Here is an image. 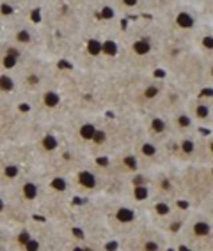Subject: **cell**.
Segmentation results:
<instances>
[{
  "label": "cell",
  "instance_id": "obj_1",
  "mask_svg": "<svg viewBox=\"0 0 213 251\" xmlns=\"http://www.w3.org/2000/svg\"><path fill=\"white\" fill-rule=\"evenodd\" d=\"M163 41L165 32L156 25H137L124 36V45H121L122 58L139 71L153 69L162 55Z\"/></svg>",
  "mask_w": 213,
  "mask_h": 251
},
{
  "label": "cell",
  "instance_id": "obj_2",
  "mask_svg": "<svg viewBox=\"0 0 213 251\" xmlns=\"http://www.w3.org/2000/svg\"><path fill=\"white\" fill-rule=\"evenodd\" d=\"M66 177L73 197L84 198L87 202H96L109 197H121L122 184L100 172L89 159H84Z\"/></svg>",
  "mask_w": 213,
  "mask_h": 251
},
{
  "label": "cell",
  "instance_id": "obj_3",
  "mask_svg": "<svg viewBox=\"0 0 213 251\" xmlns=\"http://www.w3.org/2000/svg\"><path fill=\"white\" fill-rule=\"evenodd\" d=\"M182 202L192 211H212V166L192 165L180 168Z\"/></svg>",
  "mask_w": 213,
  "mask_h": 251
},
{
  "label": "cell",
  "instance_id": "obj_4",
  "mask_svg": "<svg viewBox=\"0 0 213 251\" xmlns=\"http://www.w3.org/2000/svg\"><path fill=\"white\" fill-rule=\"evenodd\" d=\"M4 191L20 211L29 218H36L41 214L45 202V174L34 165L29 166L25 174Z\"/></svg>",
  "mask_w": 213,
  "mask_h": 251
},
{
  "label": "cell",
  "instance_id": "obj_5",
  "mask_svg": "<svg viewBox=\"0 0 213 251\" xmlns=\"http://www.w3.org/2000/svg\"><path fill=\"white\" fill-rule=\"evenodd\" d=\"M182 251L213 250V218L212 211H190L178 235L174 246Z\"/></svg>",
  "mask_w": 213,
  "mask_h": 251
},
{
  "label": "cell",
  "instance_id": "obj_6",
  "mask_svg": "<svg viewBox=\"0 0 213 251\" xmlns=\"http://www.w3.org/2000/svg\"><path fill=\"white\" fill-rule=\"evenodd\" d=\"M118 250L119 251H174V248L171 246V242L165 239V235L150 220H146L132 233H128L126 237L118 242Z\"/></svg>",
  "mask_w": 213,
  "mask_h": 251
},
{
  "label": "cell",
  "instance_id": "obj_7",
  "mask_svg": "<svg viewBox=\"0 0 213 251\" xmlns=\"http://www.w3.org/2000/svg\"><path fill=\"white\" fill-rule=\"evenodd\" d=\"M150 202L183 203L180 186V168L169 165L151 172V200ZM185 205V203H183Z\"/></svg>",
  "mask_w": 213,
  "mask_h": 251
},
{
  "label": "cell",
  "instance_id": "obj_8",
  "mask_svg": "<svg viewBox=\"0 0 213 251\" xmlns=\"http://www.w3.org/2000/svg\"><path fill=\"white\" fill-rule=\"evenodd\" d=\"M132 151L137 156V159H139L144 172H154L171 165L165 144H160V142H154L151 138H146L141 133H137L135 140L132 142Z\"/></svg>",
  "mask_w": 213,
  "mask_h": 251
},
{
  "label": "cell",
  "instance_id": "obj_9",
  "mask_svg": "<svg viewBox=\"0 0 213 251\" xmlns=\"http://www.w3.org/2000/svg\"><path fill=\"white\" fill-rule=\"evenodd\" d=\"M32 166L27 147L18 151L13 147H0V189H7Z\"/></svg>",
  "mask_w": 213,
  "mask_h": 251
},
{
  "label": "cell",
  "instance_id": "obj_10",
  "mask_svg": "<svg viewBox=\"0 0 213 251\" xmlns=\"http://www.w3.org/2000/svg\"><path fill=\"white\" fill-rule=\"evenodd\" d=\"M165 89H167V85H165V81L162 78H141V80L135 81V87H133L132 92L124 94V99L133 106L153 112L156 104H158L160 98L165 92Z\"/></svg>",
  "mask_w": 213,
  "mask_h": 251
},
{
  "label": "cell",
  "instance_id": "obj_11",
  "mask_svg": "<svg viewBox=\"0 0 213 251\" xmlns=\"http://www.w3.org/2000/svg\"><path fill=\"white\" fill-rule=\"evenodd\" d=\"M64 103H66V98L55 87H46V89L30 96V99H29L32 113H41V115H55V113H59L64 108Z\"/></svg>",
  "mask_w": 213,
  "mask_h": 251
},
{
  "label": "cell",
  "instance_id": "obj_12",
  "mask_svg": "<svg viewBox=\"0 0 213 251\" xmlns=\"http://www.w3.org/2000/svg\"><path fill=\"white\" fill-rule=\"evenodd\" d=\"M139 133L146 138H151L160 144H167L173 138V131L169 124V117L158 112H148L139 126Z\"/></svg>",
  "mask_w": 213,
  "mask_h": 251
},
{
  "label": "cell",
  "instance_id": "obj_13",
  "mask_svg": "<svg viewBox=\"0 0 213 251\" xmlns=\"http://www.w3.org/2000/svg\"><path fill=\"white\" fill-rule=\"evenodd\" d=\"M29 51L22 50L20 46L13 45L11 41H0V71L7 75H18L23 68H27L29 62L25 60Z\"/></svg>",
  "mask_w": 213,
  "mask_h": 251
},
{
  "label": "cell",
  "instance_id": "obj_14",
  "mask_svg": "<svg viewBox=\"0 0 213 251\" xmlns=\"http://www.w3.org/2000/svg\"><path fill=\"white\" fill-rule=\"evenodd\" d=\"M7 41H11L13 45L20 46V48L25 50V51H30V50L39 43V34H37V30H36V25H32L30 22L14 20V22H11Z\"/></svg>",
  "mask_w": 213,
  "mask_h": 251
},
{
  "label": "cell",
  "instance_id": "obj_15",
  "mask_svg": "<svg viewBox=\"0 0 213 251\" xmlns=\"http://www.w3.org/2000/svg\"><path fill=\"white\" fill-rule=\"evenodd\" d=\"M169 28L173 30V36L176 37H185V34L192 32L197 27V18L190 9L185 7H176L173 9L171 16H169Z\"/></svg>",
  "mask_w": 213,
  "mask_h": 251
},
{
  "label": "cell",
  "instance_id": "obj_16",
  "mask_svg": "<svg viewBox=\"0 0 213 251\" xmlns=\"http://www.w3.org/2000/svg\"><path fill=\"white\" fill-rule=\"evenodd\" d=\"M169 124H171V131L173 136H188V135H197V126L192 121V117L186 113L185 106L176 110V112L169 113Z\"/></svg>",
  "mask_w": 213,
  "mask_h": 251
},
{
  "label": "cell",
  "instance_id": "obj_17",
  "mask_svg": "<svg viewBox=\"0 0 213 251\" xmlns=\"http://www.w3.org/2000/svg\"><path fill=\"white\" fill-rule=\"evenodd\" d=\"M185 110L186 113L192 117V121L195 122L197 127L204 124H210L212 121V101H206L204 98H194V99H186L185 103Z\"/></svg>",
  "mask_w": 213,
  "mask_h": 251
},
{
  "label": "cell",
  "instance_id": "obj_18",
  "mask_svg": "<svg viewBox=\"0 0 213 251\" xmlns=\"http://www.w3.org/2000/svg\"><path fill=\"white\" fill-rule=\"evenodd\" d=\"M0 251H11L9 228H0Z\"/></svg>",
  "mask_w": 213,
  "mask_h": 251
},
{
  "label": "cell",
  "instance_id": "obj_19",
  "mask_svg": "<svg viewBox=\"0 0 213 251\" xmlns=\"http://www.w3.org/2000/svg\"><path fill=\"white\" fill-rule=\"evenodd\" d=\"M203 39H201V51H203L204 55L208 53L212 55V48H213V39H212V32H208V34H203Z\"/></svg>",
  "mask_w": 213,
  "mask_h": 251
},
{
  "label": "cell",
  "instance_id": "obj_20",
  "mask_svg": "<svg viewBox=\"0 0 213 251\" xmlns=\"http://www.w3.org/2000/svg\"><path fill=\"white\" fill-rule=\"evenodd\" d=\"M5 140H7V136H5L4 129H2V126H0V147H4Z\"/></svg>",
  "mask_w": 213,
  "mask_h": 251
},
{
  "label": "cell",
  "instance_id": "obj_21",
  "mask_svg": "<svg viewBox=\"0 0 213 251\" xmlns=\"http://www.w3.org/2000/svg\"><path fill=\"white\" fill-rule=\"evenodd\" d=\"M112 251H119V250H112Z\"/></svg>",
  "mask_w": 213,
  "mask_h": 251
}]
</instances>
